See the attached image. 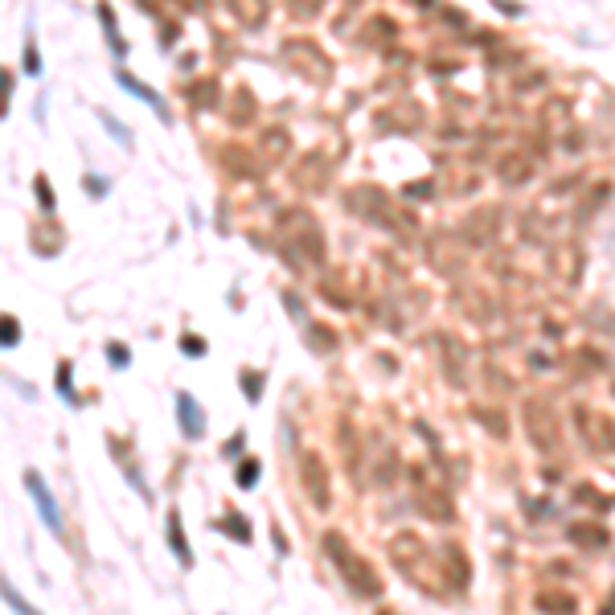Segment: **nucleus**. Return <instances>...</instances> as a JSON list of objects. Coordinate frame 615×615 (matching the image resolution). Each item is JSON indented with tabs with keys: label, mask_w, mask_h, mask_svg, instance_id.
<instances>
[{
	"label": "nucleus",
	"mask_w": 615,
	"mask_h": 615,
	"mask_svg": "<svg viewBox=\"0 0 615 615\" xmlns=\"http://www.w3.org/2000/svg\"><path fill=\"white\" fill-rule=\"evenodd\" d=\"M419 505L426 509V517H431V521H448L451 517V500L448 497L439 500V497H426V493H423V497H419Z\"/></svg>",
	"instance_id": "9"
},
{
	"label": "nucleus",
	"mask_w": 615,
	"mask_h": 615,
	"mask_svg": "<svg viewBox=\"0 0 615 615\" xmlns=\"http://www.w3.org/2000/svg\"><path fill=\"white\" fill-rule=\"evenodd\" d=\"M25 488L33 493V500H37V509H42V517H46V525H49V529H62V517H58V505H53V497L46 493L42 476H37V472H25Z\"/></svg>",
	"instance_id": "5"
},
{
	"label": "nucleus",
	"mask_w": 615,
	"mask_h": 615,
	"mask_svg": "<svg viewBox=\"0 0 615 615\" xmlns=\"http://www.w3.org/2000/svg\"><path fill=\"white\" fill-rule=\"evenodd\" d=\"M181 345H185V353H189V357H201V353H205V341H201V336H185Z\"/></svg>",
	"instance_id": "18"
},
{
	"label": "nucleus",
	"mask_w": 615,
	"mask_h": 615,
	"mask_svg": "<svg viewBox=\"0 0 615 615\" xmlns=\"http://www.w3.org/2000/svg\"><path fill=\"white\" fill-rule=\"evenodd\" d=\"M177 414H181V426L189 439H201L205 435V419H201V406L193 394H177Z\"/></svg>",
	"instance_id": "6"
},
{
	"label": "nucleus",
	"mask_w": 615,
	"mask_h": 615,
	"mask_svg": "<svg viewBox=\"0 0 615 615\" xmlns=\"http://www.w3.org/2000/svg\"><path fill=\"white\" fill-rule=\"evenodd\" d=\"M119 87H127V91H132V95L148 99V103H152V107H156V111H165V107H160V95H156V91H148V87H140V82H136V78H132V74H119Z\"/></svg>",
	"instance_id": "10"
},
{
	"label": "nucleus",
	"mask_w": 615,
	"mask_h": 615,
	"mask_svg": "<svg viewBox=\"0 0 615 615\" xmlns=\"http://www.w3.org/2000/svg\"><path fill=\"white\" fill-rule=\"evenodd\" d=\"M238 484H242V488H255V484H259V459H246V464L238 468Z\"/></svg>",
	"instance_id": "14"
},
{
	"label": "nucleus",
	"mask_w": 615,
	"mask_h": 615,
	"mask_svg": "<svg viewBox=\"0 0 615 615\" xmlns=\"http://www.w3.org/2000/svg\"><path fill=\"white\" fill-rule=\"evenodd\" d=\"M304 488L312 493L316 500V509H329V480H324V468H320V459L316 455H304Z\"/></svg>",
	"instance_id": "3"
},
{
	"label": "nucleus",
	"mask_w": 615,
	"mask_h": 615,
	"mask_svg": "<svg viewBox=\"0 0 615 615\" xmlns=\"http://www.w3.org/2000/svg\"><path fill=\"white\" fill-rule=\"evenodd\" d=\"M37 197H42V205H46V210H53V189H49L46 177H37Z\"/></svg>",
	"instance_id": "17"
},
{
	"label": "nucleus",
	"mask_w": 615,
	"mask_h": 615,
	"mask_svg": "<svg viewBox=\"0 0 615 615\" xmlns=\"http://www.w3.org/2000/svg\"><path fill=\"white\" fill-rule=\"evenodd\" d=\"M107 357H111V365H119V369L127 365V349H123V345H111V349H107Z\"/></svg>",
	"instance_id": "19"
},
{
	"label": "nucleus",
	"mask_w": 615,
	"mask_h": 615,
	"mask_svg": "<svg viewBox=\"0 0 615 615\" xmlns=\"http://www.w3.org/2000/svg\"><path fill=\"white\" fill-rule=\"evenodd\" d=\"M168 542H172V554L189 566L193 562V554H189V542H185V529H181V521H177V513L168 517Z\"/></svg>",
	"instance_id": "7"
},
{
	"label": "nucleus",
	"mask_w": 615,
	"mask_h": 615,
	"mask_svg": "<svg viewBox=\"0 0 615 615\" xmlns=\"http://www.w3.org/2000/svg\"><path fill=\"white\" fill-rule=\"evenodd\" d=\"M529 435H533V443L538 448H554L558 443V435H554V419H550V410L542 402H529Z\"/></svg>",
	"instance_id": "4"
},
{
	"label": "nucleus",
	"mask_w": 615,
	"mask_h": 615,
	"mask_svg": "<svg viewBox=\"0 0 615 615\" xmlns=\"http://www.w3.org/2000/svg\"><path fill=\"white\" fill-rule=\"evenodd\" d=\"M58 390H62L66 398H74V394H70V361H62V365H58Z\"/></svg>",
	"instance_id": "16"
},
{
	"label": "nucleus",
	"mask_w": 615,
	"mask_h": 615,
	"mask_svg": "<svg viewBox=\"0 0 615 615\" xmlns=\"http://www.w3.org/2000/svg\"><path fill=\"white\" fill-rule=\"evenodd\" d=\"M570 538H574V542H591V545H607V533H603L599 525H574Z\"/></svg>",
	"instance_id": "11"
},
{
	"label": "nucleus",
	"mask_w": 615,
	"mask_h": 615,
	"mask_svg": "<svg viewBox=\"0 0 615 615\" xmlns=\"http://www.w3.org/2000/svg\"><path fill=\"white\" fill-rule=\"evenodd\" d=\"M538 607H542V611H550V607H558V611H574L578 599L566 595V591H542V595H538Z\"/></svg>",
	"instance_id": "8"
},
{
	"label": "nucleus",
	"mask_w": 615,
	"mask_h": 615,
	"mask_svg": "<svg viewBox=\"0 0 615 615\" xmlns=\"http://www.w3.org/2000/svg\"><path fill=\"white\" fill-rule=\"evenodd\" d=\"M578 414V426H583V435L591 439L595 451H615V431L607 426V419H599L591 410H574Z\"/></svg>",
	"instance_id": "2"
},
{
	"label": "nucleus",
	"mask_w": 615,
	"mask_h": 615,
	"mask_svg": "<svg viewBox=\"0 0 615 615\" xmlns=\"http://www.w3.org/2000/svg\"><path fill=\"white\" fill-rule=\"evenodd\" d=\"M324 545H329L332 562L341 566V574L349 578L353 595H361V599H374V595H381V578L369 570V562H361L353 550H349V542H341V533H324Z\"/></svg>",
	"instance_id": "1"
},
{
	"label": "nucleus",
	"mask_w": 615,
	"mask_h": 615,
	"mask_svg": "<svg viewBox=\"0 0 615 615\" xmlns=\"http://www.w3.org/2000/svg\"><path fill=\"white\" fill-rule=\"evenodd\" d=\"M21 341V329H17V320L13 316H4V349H13Z\"/></svg>",
	"instance_id": "15"
},
{
	"label": "nucleus",
	"mask_w": 615,
	"mask_h": 615,
	"mask_svg": "<svg viewBox=\"0 0 615 615\" xmlns=\"http://www.w3.org/2000/svg\"><path fill=\"white\" fill-rule=\"evenodd\" d=\"M242 394H246L251 402H259V398H262V374H259V369L242 374Z\"/></svg>",
	"instance_id": "12"
},
{
	"label": "nucleus",
	"mask_w": 615,
	"mask_h": 615,
	"mask_svg": "<svg viewBox=\"0 0 615 615\" xmlns=\"http://www.w3.org/2000/svg\"><path fill=\"white\" fill-rule=\"evenodd\" d=\"M217 529H226V533H230V538H238V542H251V525H246V521H238V517H226Z\"/></svg>",
	"instance_id": "13"
}]
</instances>
